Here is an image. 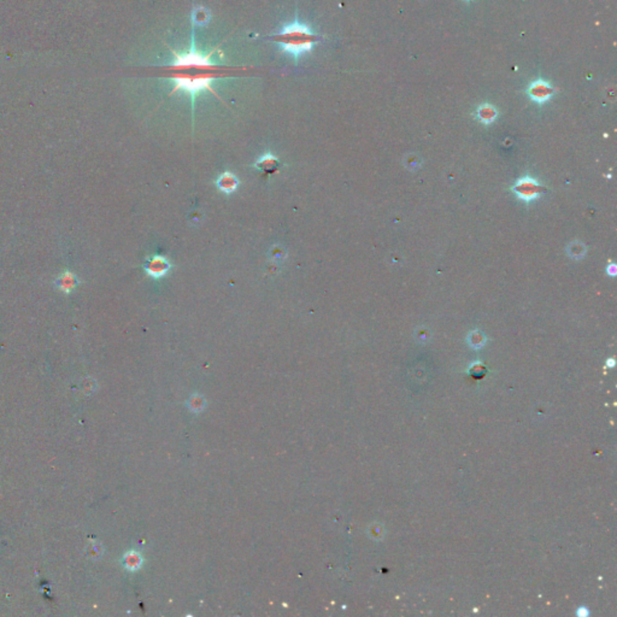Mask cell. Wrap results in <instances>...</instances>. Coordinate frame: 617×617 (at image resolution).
<instances>
[{"mask_svg":"<svg viewBox=\"0 0 617 617\" xmlns=\"http://www.w3.org/2000/svg\"><path fill=\"white\" fill-rule=\"evenodd\" d=\"M221 45L222 42L209 52L200 51L195 45V29L192 27V41L188 51L177 52L169 47L174 56V61L170 64L159 66L163 71V79L170 80L174 84V88L169 95L182 91L191 97L193 119L195 100L201 92H210L222 101L220 94L212 87V84L217 80L234 78L239 72L245 70V66H230L215 61L214 55Z\"/></svg>","mask_w":617,"mask_h":617,"instance_id":"cell-1","label":"cell"},{"mask_svg":"<svg viewBox=\"0 0 617 617\" xmlns=\"http://www.w3.org/2000/svg\"><path fill=\"white\" fill-rule=\"evenodd\" d=\"M267 39L280 46L281 52L290 53L294 58L296 64H298V61L301 56L313 51L322 36L314 32L307 24L300 22L298 12H296L293 22L284 25L280 32L268 35Z\"/></svg>","mask_w":617,"mask_h":617,"instance_id":"cell-2","label":"cell"},{"mask_svg":"<svg viewBox=\"0 0 617 617\" xmlns=\"http://www.w3.org/2000/svg\"><path fill=\"white\" fill-rule=\"evenodd\" d=\"M547 188L543 186L540 182L529 175L517 178L515 184L511 187V191L520 200L525 201L527 204L533 203L536 200L540 195L545 193Z\"/></svg>","mask_w":617,"mask_h":617,"instance_id":"cell-3","label":"cell"},{"mask_svg":"<svg viewBox=\"0 0 617 617\" xmlns=\"http://www.w3.org/2000/svg\"><path fill=\"white\" fill-rule=\"evenodd\" d=\"M553 93H555L553 86L542 79L532 82L527 88L528 97L536 104H545L553 97Z\"/></svg>","mask_w":617,"mask_h":617,"instance_id":"cell-4","label":"cell"},{"mask_svg":"<svg viewBox=\"0 0 617 617\" xmlns=\"http://www.w3.org/2000/svg\"><path fill=\"white\" fill-rule=\"evenodd\" d=\"M171 268L170 262L163 256H152L144 265L146 274L155 278L165 276Z\"/></svg>","mask_w":617,"mask_h":617,"instance_id":"cell-5","label":"cell"},{"mask_svg":"<svg viewBox=\"0 0 617 617\" xmlns=\"http://www.w3.org/2000/svg\"><path fill=\"white\" fill-rule=\"evenodd\" d=\"M253 168H256L257 170L262 171L265 175H273L278 172L280 161L271 153H265L253 164Z\"/></svg>","mask_w":617,"mask_h":617,"instance_id":"cell-6","label":"cell"},{"mask_svg":"<svg viewBox=\"0 0 617 617\" xmlns=\"http://www.w3.org/2000/svg\"><path fill=\"white\" fill-rule=\"evenodd\" d=\"M216 186L221 192H223L225 194H230L237 191V188L239 187V180L233 172L225 171L218 176L216 180Z\"/></svg>","mask_w":617,"mask_h":617,"instance_id":"cell-7","label":"cell"},{"mask_svg":"<svg viewBox=\"0 0 617 617\" xmlns=\"http://www.w3.org/2000/svg\"><path fill=\"white\" fill-rule=\"evenodd\" d=\"M476 118L479 119L481 123L491 124L496 121L498 117V111L491 104H482L476 109Z\"/></svg>","mask_w":617,"mask_h":617,"instance_id":"cell-8","label":"cell"},{"mask_svg":"<svg viewBox=\"0 0 617 617\" xmlns=\"http://www.w3.org/2000/svg\"><path fill=\"white\" fill-rule=\"evenodd\" d=\"M211 21V13L207 8L203 6H197L193 9L191 13V22L192 27H207Z\"/></svg>","mask_w":617,"mask_h":617,"instance_id":"cell-9","label":"cell"},{"mask_svg":"<svg viewBox=\"0 0 617 617\" xmlns=\"http://www.w3.org/2000/svg\"><path fill=\"white\" fill-rule=\"evenodd\" d=\"M467 343L473 348H481L486 344V335L481 330H473L468 334Z\"/></svg>","mask_w":617,"mask_h":617,"instance_id":"cell-10","label":"cell"},{"mask_svg":"<svg viewBox=\"0 0 617 617\" xmlns=\"http://www.w3.org/2000/svg\"><path fill=\"white\" fill-rule=\"evenodd\" d=\"M567 252H568L569 257L573 258V260H581L586 254V246L582 243H580V241H574V243L568 245Z\"/></svg>","mask_w":617,"mask_h":617,"instance_id":"cell-11","label":"cell"},{"mask_svg":"<svg viewBox=\"0 0 617 617\" xmlns=\"http://www.w3.org/2000/svg\"><path fill=\"white\" fill-rule=\"evenodd\" d=\"M59 287L63 291L69 292L75 287V277L71 274H65L59 278Z\"/></svg>","mask_w":617,"mask_h":617,"instance_id":"cell-12","label":"cell"},{"mask_svg":"<svg viewBox=\"0 0 617 617\" xmlns=\"http://www.w3.org/2000/svg\"><path fill=\"white\" fill-rule=\"evenodd\" d=\"M102 553V547L100 546V544L98 543H92L89 544L87 546V549H86V555H87L89 558L92 559H97L99 557L101 556Z\"/></svg>","mask_w":617,"mask_h":617,"instance_id":"cell-13","label":"cell"},{"mask_svg":"<svg viewBox=\"0 0 617 617\" xmlns=\"http://www.w3.org/2000/svg\"><path fill=\"white\" fill-rule=\"evenodd\" d=\"M89 381H91V379H86V380L84 381V382L81 383L82 390H84V392H85L86 394H91V393L93 392V391L95 390V383L93 382V383L91 384V383H89Z\"/></svg>","mask_w":617,"mask_h":617,"instance_id":"cell-14","label":"cell"},{"mask_svg":"<svg viewBox=\"0 0 617 617\" xmlns=\"http://www.w3.org/2000/svg\"><path fill=\"white\" fill-rule=\"evenodd\" d=\"M125 563H127V567H129V568H135V567L138 565L139 559L137 556L131 553V555H128L127 557H125Z\"/></svg>","mask_w":617,"mask_h":617,"instance_id":"cell-15","label":"cell"},{"mask_svg":"<svg viewBox=\"0 0 617 617\" xmlns=\"http://www.w3.org/2000/svg\"><path fill=\"white\" fill-rule=\"evenodd\" d=\"M605 271H606V275H608V276L615 277L616 275H617V265L615 263L608 264V267H606V270Z\"/></svg>","mask_w":617,"mask_h":617,"instance_id":"cell-16","label":"cell"},{"mask_svg":"<svg viewBox=\"0 0 617 617\" xmlns=\"http://www.w3.org/2000/svg\"><path fill=\"white\" fill-rule=\"evenodd\" d=\"M464 2H473V0H464Z\"/></svg>","mask_w":617,"mask_h":617,"instance_id":"cell-17","label":"cell"}]
</instances>
